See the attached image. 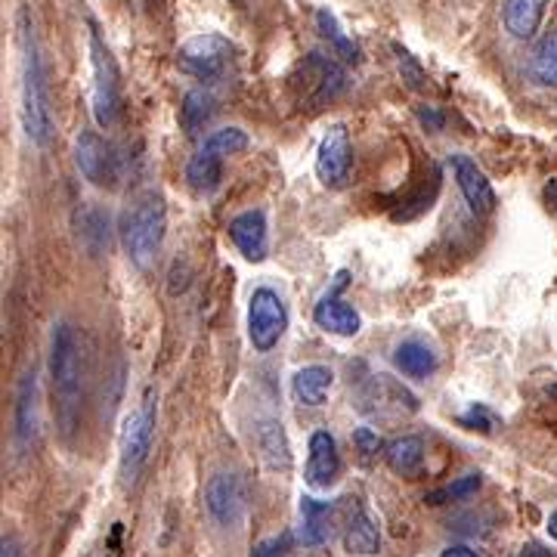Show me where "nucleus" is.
<instances>
[{"instance_id":"obj_1","label":"nucleus","mask_w":557,"mask_h":557,"mask_svg":"<svg viewBox=\"0 0 557 557\" xmlns=\"http://www.w3.org/2000/svg\"><path fill=\"white\" fill-rule=\"evenodd\" d=\"M50 387H53V416L62 434L69 437L81 421L84 403V362L75 329L60 319L50 332Z\"/></svg>"},{"instance_id":"obj_2","label":"nucleus","mask_w":557,"mask_h":557,"mask_svg":"<svg viewBox=\"0 0 557 557\" xmlns=\"http://www.w3.org/2000/svg\"><path fill=\"white\" fill-rule=\"evenodd\" d=\"M22 127H25V137L40 149L50 143V134H53L47 69H44L38 38L28 20H22Z\"/></svg>"},{"instance_id":"obj_3","label":"nucleus","mask_w":557,"mask_h":557,"mask_svg":"<svg viewBox=\"0 0 557 557\" xmlns=\"http://www.w3.org/2000/svg\"><path fill=\"white\" fill-rule=\"evenodd\" d=\"M164 233H168L164 199L156 189L139 193L137 199L127 205L124 218H121V242H124L127 258L134 260L139 270H146L161 251Z\"/></svg>"},{"instance_id":"obj_4","label":"nucleus","mask_w":557,"mask_h":557,"mask_svg":"<svg viewBox=\"0 0 557 557\" xmlns=\"http://www.w3.org/2000/svg\"><path fill=\"white\" fill-rule=\"evenodd\" d=\"M87 53L94 69V121L106 131L121 119V75L119 62L94 22L87 28Z\"/></svg>"},{"instance_id":"obj_5","label":"nucleus","mask_w":557,"mask_h":557,"mask_svg":"<svg viewBox=\"0 0 557 557\" xmlns=\"http://www.w3.org/2000/svg\"><path fill=\"white\" fill-rule=\"evenodd\" d=\"M156 421H159V403L156 394L146 391L139 406L127 416L121 428V480L134 483L139 471L146 468L149 453H152V440H156Z\"/></svg>"},{"instance_id":"obj_6","label":"nucleus","mask_w":557,"mask_h":557,"mask_svg":"<svg viewBox=\"0 0 557 557\" xmlns=\"http://www.w3.org/2000/svg\"><path fill=\"white\" fill-rule=\"evenodd\" d=\"M295 87H298V100L307 109H319L325 102L338 100L347 90V72L332 50L329 53H310L298 65Z\"/></svg>"},{"instance_id":"obj_7","label":"nucleus","mask_w":557,"mask_h":557,"mask_svg":"<svg viewBox=\"0 0 557 557\" xmlns=\"http://www.w3.org/2000/svg\"><path fill=\"white\" fill-rule=\"evenodd\" d=\"M233 60H236V47L223 35H199V38L186 40L177 50L180 72L201 84H214L223 78Z\"/></svg>"},{"instance_id":"obj_8","label":"nucleus","mask_w":557,"mask_h":557,"mask_svg":"<svg viewBox=\"0 0 557 557\" xmlns=\"http://www.w3.org/2000/svg\"><path fill=\"white\" fill-rule=\"evenodd\" d=\"M288 329V310L278 292L260 285L248 300V341L258 354H270Z\"/></svg>"},{"instance_id":"obj_9","label":"nucleus","mask_w":557,"mask_h":557,"mask_svg":"<svg viewBox=\"0 0 557 557\" xmlns=\"http://www.w3.org/2000/svg\"><path fill=\"white\" fill-rule=\"evenodd\" d=\"M357 409L372 418H399L418 412V399L391 375H369L357 387Z\"/></svg>"},{"instance_id":"obj_10","label":"nucleus","mask_w":557,"mask_h":557,"mask_svg":"<svg viewBox=\"0 0 557 557\" xmlns=\"http://www.w3.org/2000/svg\"><path fill=\"white\" fill-rule=\"evenodd\" d=\"M75 161H78V171L84 180H90L94 186L102 189H112L119 186L121 180V156L119 149L100 137L97 131H84L75 143Z\"/></svg>"},{"instance_id":"obj_11","label":"nucleus","mask_w":557,"mask_h":557,"mask_svg":"<svg viewBox=\"0 0 557 557\" xmlns=\"http://www.w3.org/2000/svg\"><path fill=\"white\" fill-rule=\"evenodd\" d=\"M205 508L214 523L220 527H239L245 518V508H248V493H245V483L236 474H214L205 486Z\"/></svg>"},{"instance_id":"obj_12","label":"nucleus","mask_w":557,"mask_h":557,"mask_svg":"<svg viewBox=\"0 0 557 557\" xmlns=\"http://www.w3.org/2000/svg\"><path fill=\"white\" fill-rule=\"evenodd\" d=\"M350 164H354V146H350V137H347V127L335 124V127H329V134L319 143L317 177L329 189H338L350 177Z\"/></svg>"},{"instance_id":"obj_13","label":"nucleus","mask_w":557,"mask_h":557,"mask_svg":"<svg viewBox=\"0 0 557 557\" xmlns=\"http://www.w3.org/2000/svg\"><path fill=\"white\" fill-rule=\"evenodd\" d=\"M449 171H453V177H456L458 189H461V196L468 201V208L478 218L496 211V189H493V183L478 168V161L456 152V156H449Z\"/></svg>"},{"instance_id":"obj_14","label":"nucleus","mask_w":557,"mask_h":557,"mask_svg":"<svg viewBox=\"0 0 557 557\" xmlns=\"http://www.w3.org/2000/svg\"><path fill=\"white\" fill-rule=\"evenodd\" d=\"M347 285V273H338V282H335V288L329 292V295H322L317 304V310H313V319H317V325L322 332H329V335H338V338H354L359 335V329H362V317H359L357 310L347 304V300L338 298V292Z\"/></svg>"},{"instance_id":"obj_15","label":"nucleus","mask_w":557,"mask_h":557,"mask_svg":"<svg viewBox=\"0 0 557 557\" xmlns=\"http://www.w3.org/2000/svg\"><path fill=\"white\" fill-rule=\"evenodd\" d=\"M341 474V453L335 437L329 431H313L310 446H307V471L304 480L313 490H329Z\"/></svg>"},{"instance_id":"obj_16","label":"nucleus","mask_w":557,"mask_h":557,"mask_svg":"<svg viewBox=\"0 0 557 557\" xmlns=\"http://www.w3.org/2000/svg\"><path fill=\"white\" fill-rule=\"evenodd\" d=\"M344 545L350 555L359 557L379 555L381 548L379 523L359 498H347V508H344Z\"/></svg>"},{"instance_id":"obj_17","label":"nucleus","mask_w":557,"mask_h":557,"mask_svg":"<svg viewBox=\"0 0 557 557\" xmlns=\"http://www.w3.org/2000/svg\"><path fill=\"white\" fill-rule=\"evenodd\" d=\"M344 523L335 502H319V498H300V542L319 548L335 536V527Z\"/></svg>"},{"instance_id":"obj_18","label":"nucleus","mask_w":557,"mask_h":557,"mask_svg":"<svg viewBox=\"0 0 557 557\" xmlns=\"http://www.w3.org/2000/svg\"><path fill=\"white\" fill-rule=\"evenodd\" d=\"M230 239L233 245L239 248L242 255L248 260H260L267 258V251H270V233H267V214L263 211H245L239 218L230 220Z\"/></svg>"},{"instance_id":"obj_19","label":"nucleus","mask_w":557,"mask_h":557,"mask_svg":"<svg viewBox=\"0 0 557 557\" xmlns=\"http://www.w3.org/2000/svg\"><path fill=\"white\" fill-rule=\"evenodd\" d=\"M552 0H502V22L515 40L536 38L539 25L545 20Z\"/></svg>"},{"instance_id":"obj_20","label":"nucleus","mask_w":557,"mask_h":557,"mask_svg":"<svg viewBox=\"0 0 557 557\" xmlns=\"http://www.w3.org/2000/svg\"><path fill=\"white\" fill-rule=\"evenodd\" d=\"M75 233H78V242L84 245V251L100 258L112 245V220H109V214L102 208L87 205V208H81L78 218H75Z\"/></svg>"},{"instance_id":"obj_21","label":"nucleus","mask_w":557,"mask_h":557,"mask_svg":"<svg viewBox=\"0 0 557 557\" xmlns=\"http://www.w3.org/2000/svg\"><path fill=\"white\" fill-rule=\"evenodd\" d=\"M38 431V375L35 369L25 372L20 381V394H16V440L20 446H32Z\"/></svg>"},{"instance_id":"obj_22","label":"nucleus","mask_w":557,"mask_h":557,"mask_svg":"<svg viewBox=\"0 0 557 557\" xmlns=\"http://www.w3.org/2000/svg\"><path fill=\"white\" fill-rule=\"evenodd\" d=\"M394 366H397L406 379L424 381L437 372L440 359L437 354L424 344V341L412 338V341H403V344H397V350H394Z\"/></svg>"},{"instance_id":"obj_23","label":"nucleus","mask_w":557,"mask_h":557,"mask_svg":"<svg viewBox=\"0 0 557 557\" xmlns=\"http://www.w3.org/2000/svg\"><path fill=\"white\" fill-rule=\"evenodd\" d=\"M530 81L542 87V90H557V28L545 32L536 40L533 53H530V65H527Z\"/></svg>"},{"instance_id":"obj_24","label":"nucleus","mask_w":557,"mask_h":557,"mask_svg":"<svg viewBox=\"0 0 557 557\" xmlns=\"http://www.w3.org/2000/svg\"><path fill=\"white\" fill-rule=\"evenodd\" d=\"M332 369L329 366H304L298 375L292 379V394L304 406H322L329 399V391H332Z\"/></svg>"},{"instance_id":"obj_25","label":"nucleus","mask_w":557,"mask_h":557,"mask_svg":"<svg viewBox=\"0 0 557 557\" xmlns=\"http://www.w3.org/2000/svg\"><path fill=\"white\" fill-rule=\"evenodd\" d=\"M384 458H387L391 471H397L403 478H416L424 465V440L416 437V434L397 437L384 446Z\"/></svg>"},{"instance_id":"obj_26","label":"nucleus","mask_w":557,"mask_h":557,"mask_svg":"<svg viewBox=\"0 0 557 557\" xmlns=\"http://www.w3.org/2000/svg\"><path fill=\"white\" fill-rule=\"evenodd\" d=\"M214 97L208 90H189L180 106V124L186 131V137H199L201 131L214 119Z\"/></svg>"},{"instance_id":"obj_27","label":"nucleus","mask_w":557,"mask_h":557,"mask_svg":"<svg viewBox=\"0 0 557 557\" xmlns=\"http://www.w3.org/2000/svg\"><path fill=\"white\" fill-rule=\"evenodd\" d=\"M186 180H189V186L196 193H214L220 186V180H223V159H220L218 152L201 146L199 152L189 159V164H186Z\"/></svg>"},{"instance_id":"obj_28","label":"nucleus","mask_w":557,"mask_h":557,"mask_svg":"<svg viewBox=\"0 0 557 557\" xmlns=\"http://www.w3.org/2000/svg\"><path fill=\"white\" fill-rule=\"evenodd\" d=\"M258 443H260V453L263 458L270 461V468H288L292 465V456H288V443H285V431H282V421L276 418H270V421H263V428H260L258 434Z\"/></svg>"},{"instance_id":"obj_29","label":"nucleus","mask_w":557,"mask_h":557,"mask_svg":"<svg viewBox=\"0 0 557 557\" xmlns=\"http://www.w3.org/2000/svg\"><path fill=\"white\" fill-rule=\"evenodd\" d=\"M317 28H319V35L329 40L332 53H335L341 62H357V57H359L357 44H354V40L341 32L338 20H335L329 10H317Z\"/></svg>"},{"instance_id":"obj_30","label":"nucleus","mask_w":557,"mask_h":557,"mask_svg":"<svg viewBox=\"0 0 557 557\" xmlns=\"http://www.w3.org/2000/svg\"><path fill=\"white\" fill-rule=\"evenodd\" d=\"M480 474H465V478L453 480V483H446V486H440V490H434V493H428L424 496V502L428 505H449V502H461V498L474 496L480 490Z\"/></svg>"},{"instance_id":"obj_31","label":"nucleus","mask_w":557,"mask_h":557,"mask_svg":"<svg viewBox=\"0 0 557 557\" xmlns=\"http://www.w3.org/2000/svg\"><path fill=\"white\" fill-rule=\"evenodd\" d=\"M205 149L218 152L220 159H226V156H239V152L248 149V134H245L242 127H220V131H214L211 137L205 139Z\"/></svg>"},{"instance_id":"obj_32","label":"nucleus","mask_w":557,"mask_h":557,"mask_svg":"<svg viewBox=\"0 0 557 557\" xmlns=\"http://www.w3.org/2000/svg\"><path fill=\"white\" fill-rule=\"evenodd\" d=\"M458 424H461V428H468V431H478V434H496L498 416L490 409V406L474 403L468 412H461V416H458Z\"/></svg>"},{"instance_id":"obj_33","label":"nucleus","mask_w":557,"mask_h":557,"mask_svg":"<svg viewBox=\"0 0 557 557\" xmlns=\"http://www.w3.org/2000/svg\"><path fill=\"white\" fill-rule=\"evenodd\" d=\"M397 62H399V75H403V81H409V87H412V90H424L428 75L418 69V62L412 60L406 50H397Z\"/></svg>"},{"instance_id":"obj_34","label":"nucleus","mask_w":557,"mask_h":557,"mask_svg":"<svg viewBox=\"0 0 557 557\" xmlns=\"http://www.w3.org/2000/svg\"><path fill=\"white\" fill-rule=\"evenodd\" d=\"M354 443L359 446V453L366 458L379 456L381 449H384V443H381V437L372 431V428H359L357 434H354Z\"/></svg>"},{"instance_id":"obj_35","label":"nucleus","mask_w":557,"mask_h":557,"mask_svg":"<svg viewBox=\"0 0 557 557\" xmlns=\"http://www.w3.org/2000/svg\"><path fill=\"white\" fill-rule=\"evenodd\" d=\"M288 545H292V536L285 533L282 539H270V542H263L258 552H255V557H282L288 555Z\"/></svg>"},{"instance_id":"obj_36","label":"nucleus","mask_w":557,"mask_h":557,"mask_svg":"<svg viewBox=\"0 0 557 557\" xmlns=\"http://www.w3.org/2000/svg\"><path fill=\"white\" fill-rule=\"evenodd\" d=\"M0 557H22L20 542L13 536H3V542H0Z\"/></svg>"},{"instance_id":"obj_37","label":"nucleus","mask_w":557,"mask_h":557,"mask_svg":"<svg viewBox=\"0 0 557 557\" xmlns=\"http://www.w3.org/2000/svg\"><path fill=\"white\" fill-rule=\"evenodd\" d=\"M440 557H480L474 548H468V545H449L446 552Z\"/></svg>"},{"instance_id":"obj_38","label":"nucleus","mask_w":557,"mask_h":557,"mask_svg":"<svg viewBox=\"0 0 557 557\" xmlns=\"http://www.w3.org/2000/svg\"><path fill=\"white\" fill-rule=\"evenodd\" d=\"M418 119H421V124H431V127H443V115H437L434 109H428V112L421 109V112H418Z\"/></svg>"},{"instance_id":"obj_39","label":"nucleus","mask_w":557,"mask_h":557,"mask_svg":"<svg viewBox=\"0 0 557 557\" xmlns=\"http://www.w3.org/2000/svg\"><path fill=\"white\" fill-rule=\"evenodd\" d=\"M548 533H552V539L557 542V511L552 515V518H548Z\"/></svg>"},{"instance_id":"obj_40","label":"nucleus","mask_w":557,"mask_h":557,"mask_svg":"<svg viewBox=\"0 0 557 557\" xmlns=\"http://www.w3.org/2000/svg\"><path fill=\"white\" fill-rule=\"evenodd\" d=\"M548 199H552V205H555V208H557V180H555V183H552V186H548Z\"/></svg>"},{"instance_id":"obj_41","label":"nucleus","mask_w":557,"mask_h":557,"mask_svg":"<svg viewBox=\"0 0 557 557\" xmlns=\"http://www.w3.org/2000/svg\"><path fill=\"white\" fill-rule=\"evenodd\" d=\"M548 394H552V397L557 399V384H552V391H548Z\"/></svg>"},{"instance_id":"obj_42","label":"nucleus","mask_w":557,"mask_h":557,"mask_svg":"<svg viewBox=\"0 0 557 557\" xmlns=\"http://www.w3.org/2000/svg\"><path fill=\"white\" fill-rule=\"evenodd\" d=\"M139 3H149V0H139Z\"/></svg>"}]
</instances>
